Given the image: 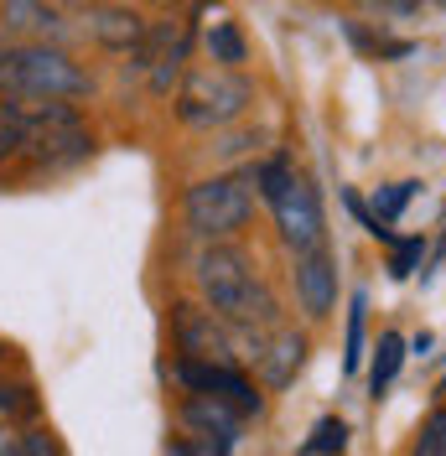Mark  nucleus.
I'll return each instance as SVG.
<instances>
[{
  "label": "nucleus",
  "mask_w": 446,
  "mask_h": 456,
  "mask_svg": "<svg viewBox=\"0 0 446 456\" xmlns=\"http://www.w3.org/2000/svg\"><path fill=\"white\" fill-rule=\"evenodd\" d=\"M250 104H254V84L239 68H219V62L187 68L182 84H177V99H171V110L187 130H228L234 119L250 114Z\"/></svg>",
  "instance_id": "3"
},
{
  "label": "nucleus",
  "mask_w": 446,
  "mask_h": 456,
  "mask_svg": "<svg viewBox=\"0 0 446 456\" xmlns=\"http://www.w3.org/2000/svg\"><path fill=\"white\" fill-rule=\"evenodd\" d=\"M239 363H250L265 389H285L301 373V363H307V338L296 327H285V322L244 327L239 332Z\"/></svg>",
  "instance_id": "6"
},
{
  "label": "nucleus",
  "mask_w": 446,
  "mask_h": 456,
  "mask_svg": "<svg viewBox=\"0 0 446 456\" xmlns=\"http://www.w3.org/2000/svg\"><path fill=\"white\" fill-rule=\"evenodd\" d=\"M171 379L187 389V395H213V399H228L239 415H260V389L239 373V363H202V358H177Z\"/></svg>",
  "instance_id": "8"
},
{
  "label": "nucleus",
  "mask_w": 446,
  "mask_h": 456,
  "mask_svg": "<svg viewBox=\"0 0 446 456\" xmlns=\"http://www.w3.org/2000/svg\"><path fill=\"white\" fill-rule=\"evenodd\" d=\"M359 5H368V11H379V5H410V0H359Z\"/></svg>",
  "instance_id": "24"
},
{
  "label": "nucleus",
  "mask_w": 446,
  "mask_h": 456,
  "mask_svg": "<svg viewBox=\"0 0 446 456\" xmlns=\"http://www.w3.org/2000/svg\"><path fill=\"white\" fill-rule=\"evenodd\" d=\"M416 259H420V239H410V244H394V255H390V275H410L416 270Z\"/></svg>",
  "instance_id": "22"
},
{
  "label": "nucleus",
  "mask_w": 446,
  "mask_h": 456,
  "mask_svg": "<svg viewBox=\"0 0 446 456\" xmlns=\"http://www.w3.org/2000/svg\"><path fill=\"white\" fill-rule=\"evenodd\" d=\"M171 338H177V353L182 358H202V363H239V332L219 322L208 306H171Z\"/></svg>",
  "instance_id": "7"
},
{
  "label": "nucleus",
  "mask_w": 446,
  "mask_h": 456,
  "mask_svg": "<svg viewBox=\"0 0 446 456\" xmlns=\"http://www.w3.org/2000/svg\"><path fill=\"white\" fill-rule=\"evenodd\" d=\"M436 5H446V0H436Z\"/></svg>",
  "instance_id": "28"
},
{
  "label": "nucleus",
  "mask_w": 446,
  "mask_h": 456,
  "mask_svg": "<svg viewBox=\"0 0 446 456\" xmlns=\"http://www.w3.org/2000/svg\"><path fill=\"white\" fill-rule=\"evenodd\" d=\"M193 275H197V290H202V306L219 316V322H228L234 332L280 322V301H276V290H270V281L260 275V265L234 239L208 244L197 255Z\"/></svg>",
  "instance_id": "1"
},
{
  "label": "nucleus",
  "mask_w": 446,
  "mask_h": 456,
  "mask_svg": "<svg viewBox=\"0 0 446 456\" xmlns=\"http://www.w3.org/2000/svg\"><path fill=\"white\" fill-rule=\"evenodd\" d=\"M0 94H5V47H0Z\"/></svg>",
  "instance_id": "26"
},
{
  "label": "nucleus",
  "mask_w": 446,
  "mask_h": 456,
  "mask_svg": "<svg viewBox=\"0 0 446 456\" xmlns=\"http://www.w3.org/2000/svg\"><path fill=\"white\" fill-rule=\"evenodd\" d=\"M5 94L78 104V99L94 94V78H88L84 62L57 42H5Z\"/></svg>",
  "instance_id": "2"
},
{
  "label": "nucleus",
  "mask_w": 446,
  "mask_h": 456,
  "mask_svg": "<svg viewBox=\"0 0 446 456\" xmlns=\"http://www.w3.org/2000/svg\"><path fill=\"white\" fill-rule=\"evenodd\" d=\"M167 456H223V446L202 441V436H177V441L167 446Z\"/></svg>",
  "instance_id": "21"
},
{
  "label": "nucleus",
  "mask_w": 446,
  "mask_h": 456,
  "mask_svg": "<svg viewBox=\"0 0 446 456\" xmlns=\"http://www.w3.org/2000/svg\"><path fill=\"white\" fill-rule=\"evenodd\" d=\"M16 456H68V452L47 426H31V430H16Z\"/></svg>",
  "instance_id": "17"
},
{
  "label": "nucleus",
  "mask_w": 446,
  "mask_h": 456,
  "mask_svg": "<svg viewBox=\"0 0 446 456\" xmlns=\"http://www.w3.org/2000/svg\"><path fill=\"white\" fill-rule=\"evenodd\" d=\"M400 363H405V338H400V332H384L379 347H374V369H368V389H374V399L394 384Z\"/></svg>",
  "instance_id": "13"
},
{
  "label": "nucleus",
  "mask_w": 446,
  "mask_h": 456,
  "mask_svg": "<svg viewBox=\"0 0 446 456\" xmlns=\"http://www.w3.org/2000/svg\"><path fill=\"white\" fill-rule=\"evenodd\" d=\"M0 31L11 42H68V21L47 0H0Z\"/></svg>",
  "instance_id": "10"
},
{
  "label": "nucleus",
  "mask_w": 446,
  "mask_h": 456,
  "mask_svg": "<svg viewBox=\"0 0 446 456\" xmlns=\"http://www.w3.org/2000/svg\"><path fill=\"white\" fill-rule=\"evenodd\" d=\"M343 452H348V426L343 420H322V426L311 430L307 456H343Z\"/></svg>",
  "instance_id": "15"
},
{
  "label": "nucleus",
  "mask_w": 446,
  "mask_h": 456,
  "mask_svg": "<svg viewBox=\"0 0 446 456\" xmlns=\"http://www.w3.org/2000/svg\"><path fill=\"white\" fill-rule=\"evenodd\" d=\"M0 456H16V430L0 426Z\"/></svg>",
  "instance_id": "23"
},
{
  "label": "nucleus",
  "mask_w": 446,
  "mask_h": 456,
  "mask_svg": "<svg viewBox=\"0 0 446 456\" xmlns=\"http://www.w3.org/2000/svg\"><path fill=\"white\" fill-rule=\"evenodd\" d=\"M84 37L88 42H99L104 53H136L140 42H145V21H140L130 5H84Z\"/></svg>",
  "instance_id": "11"
},
{
  "label": "nucleus",
  "mask_w": 446,
  "mask_h": 456,
  "mask_svg": "<svg viewBox=\"0 0 446 456\" xmlns=\"http://www.w3.org/2000/svg\"><path fill=\"white\" fill-rule=\"evenodd\" d=\"M363 312H368V301L353 296V312H348V369H359V347H363Z\"/></svg>",
  "instance_id": "20"
},
{
  "label": "nucleus",
  "mask_w": 446,
  "mask_h": 456,
  "mask_svg": "<svg viewBox=\"0 0 446 456\" xmlns=\"http://www.w3.org/2000/svg\"><path fill=\"white\" fill-rule=\"evenodd\" d=\"M37 410V395H31L27 384H5L0 379V415L11 420V415H31Z\"/></svg>",
  "instance_id": "19"
},
{
  "label": "nucleus",
  "mask_w": 446,
  "mask_h": 456,
  "mask_svg": "<svg viewBox=\"0 0 446 456\" xmlns=\"http://www.w3.org/2000/svg\"><path fill=\"white\" fill-rule=\"evenodd\" d=\"M250 218H254V187H250V176H239V171L202 176V182L187 187V198H182V224L202 244H219V239L244 233Z\"/></svg>",
  "instance_id": "4"
},
{
  "label": "nucleus",
  "mask_w": 446,
  "mask_h": 456,
  "mask_svg": "<svg viewBox=\"0 0 446 456\" xmlns=\"http://www.w3.org/2000/svg\"><path fill=\"white\" fill-rule=\"evenodd\" d=\"M156 11H177V5H187V0H151Z\"/></svg>",
  "instance_id": "25"
},
{
  "label": "nucleus",
  "mask_w": 446,
  "mask_h": 456,
  "mask_svg": "<svg viewBox=\"0 0 446 456\" xmlns=\"http://www.w3.org/2000/svg\"><path fill=\"white\" fill-rule=\"evenodd\" d=\"M182 426L187 436H202V441H213V446H234V436L244 430V415L228 404V399H213V395H187L182 399Z\"/></svg>",
  "instance_id": "12"
},
{
  "label": "nucleus",
  "mask_w": 446,
  "mask_h": 456,
  "mask_svg": "<svg viewBox=\"0 0 446 456\" xmlns=\"http://www.w3.org/2000/svg\"><path fill=\"white\" fill-rule=\"evenodd\" d=\"M202 42H208V57H213L219 68H239V62L250 57V47H244V31L234 27V21H213Z\"/></svg>",
  "instance_id": "14"
},
{
  "label": "nucleus",
  "mask_w": 446,
  "mask_h": 456,
  "mask_svg": "<svg viewBox=\"0 0 446 456\" xmlns=\"http://www.w3.org/2000/svg\"><path fill=\"white\" fill-rule=\"evenodd\" d=\"M291 281H296V306H301L307 322H327V316H333V306H337V259H333V249L296 255Z\"/></svg>",
  "instance_id": "9"
},
{
  "label": "nucleus",
  "mask_w": 446,
  "mask_h": 456,
  "mask_svg": "<svg viewBox=\"0 0 446 456\" xmlns=\"http://www.w3.org/2000/svg\"><path fill=\"white\" fill-rule=\"evenodd\" d=\"M5 358H11V347H5V342H0V369H5Z\"/></svg>",
  "instance_id": "27"
},
{
  "label": "nucleus",
  "mask_w": 446,
  "mask_h": 456,
  "mask_svg": "<svg viewBox=\"0 0 446 456\" xmlns=\"http://www.w3.org/2000/svg\"><path fill=\"white\" fill-rule=\"evenodd\" d=\"M21 145H27V130H21V119H16V114L0 104V167H5V161H16V156H21Z\"/></svg>",
  "instance_id": "18"
},
{
  "label": "nucleus",
  "mask_w": 446,
  "mask_h": 456,
  "mask_svg": "<svg viewBox=\"0 0 446 456\" xmlns=\"http://www.w3.org/2000/svg\"><path fill=\"white\" fill-rule=\"evenodd\" d=\"M410 456H446V404L436 415H425V426H420Z\"/></svg>",
  "instance_id": "16"
},
{
  "label": "nucleus",
  "mask_w": 446,
  "mask_h": 456,
  "mask_svg": "<svg viewBox=\"0 0 446 456\" xmlns=\"http://www.w3.org/2000/svg\"><path fill=\"white\" fill-rule=\"evenodd\" d=\"M270 213H276V228H280V244L296 255H311V249H327V213H322V198L301 171L291 167L280 176V187L270 192Z\"/></svg>",
  "instance_id": "5"
}]
</instances>
